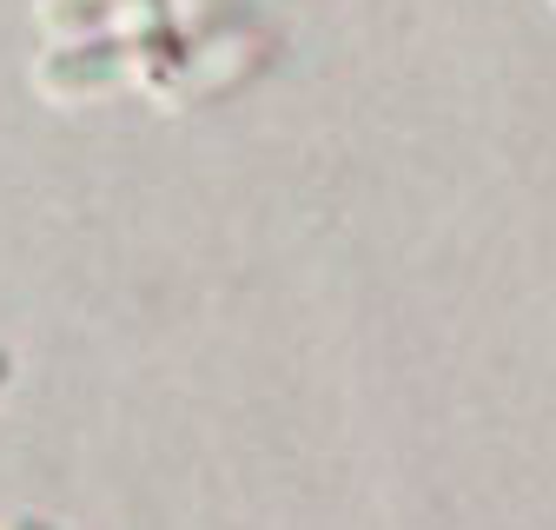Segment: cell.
<instances>
[{
  "mask_svg": "<svg viewBox=\"0 0 556 530\" xmlns=\"http://www.w3.org/2000/svg\"><path fill=\"white\" fill-rule=\"evenodd\" d=\"M8 530H47V523H40V517H14Z\"/></svg>",
  "mask_w": 556,
  "mask_h": 530,
  "instance_id": "1",
  "label": "cell"
},
{
  "mask_svg": "<svg viewBox=\"0 0 556 530\" xmlns=\"http://www.w3.org/2000/svg\"><path fill=\"white\" fill-rule=\"evenodd\" d=\"M549 8H556V0H549Z\"/></svg>",
  "mask_w": 556,
  "mask_h": 530,
  "instance_id": "3",
  "label": "cell"
},
{
  "mask_svg": "<svg viewBox=\"0 0 556 530\" xmlns=\"http://www.w3.org/2000/svg\"><path fill=\"white\" fill-rule=\"evenodd\" d=\"M8 371H14V365H8V352H0V384H8Z\"/></svg>",
  "mask_w": 556,
  "mask_h": 530,
  "instance_id": "2",
  "label": "cell"
}]
</instances>
